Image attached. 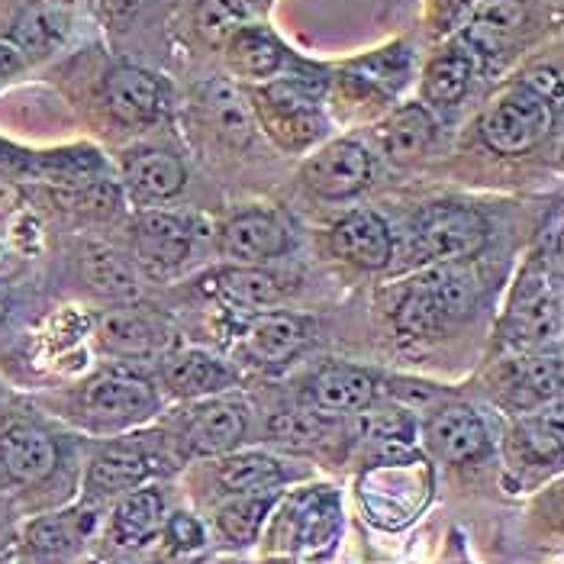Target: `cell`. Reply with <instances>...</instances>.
<instances>
[{
  "mask_svg": "<svg viewBox=\"0 0 564 564\" xmlns=\"http://www.w3.org/2000/svg\"><path fill=\"white\" fill-rule=\"evenodd\" d=\"M48 3H55V7H68V3H75V0H48Z\"/></svg>",
  "mask_w": 564,
  "mask_h": 564,
  "instance_id": "bcb514c9",
  "label": "cell"
},
{
  "mask_svg": "<svg viewBox=\"0 0 564 564\" xmlns=\"http://www.w3.org/2000/svg\"><path fill=\"white\" fill-rule=\"evenodd\" d=\"M487 246V223L475 207L433 204L413 219L406 252L423 264L471 259Z\"/></svg>",
  "mask_w": 564,
  "mask_h": 564,
  "instance_id": "277c9868",
  "label": "cell"
},
{
  "mask_svg": "<svg viewBox=\"0 0 564 564\" xmlns=\"http://www.w3.org/2000/svg\"><path fill=\"white\" fill-rule=\"evenodd\" d=\"M94 529H97V510L75 507L30 522L23 532V545L40 562H65L94 535Z\"/></svg>",
  "mask_w": 564,
  "mask_h": 564,
  "instance_id": "e0dca14e",
  "label": "cell"
},
{
  "mask_svg": "<svg viewBox=\"0 0 564 564\" xmlns=\"http://www.w3.org/2000/svg\"><path fill=\"white\" fill-rule=\"evenodd\" d=\"M165 522V494L159 487H135L120 497L110 517V539L123 549H139L162 532Z\"/></svg>",
  "mask_w": 564,
  "mask_h": 564,
  "instance_id": "603a6c76",
  "label": "cell"
},
{
  "mask_svg": "<svg viewBox=\"0 0 564 564\" xmlns=\"http://www.w3.org/2000/svg\"><path fill=\"white\" fill-rule=\"evenodd\" d=\"M217 480L226 494H261L291 480V471L264 452H229L217 465Z\"/></svg>",
  "mask_w": 564,
  "mask_h": 564,
  "instance_id": "f546056e",
  "label": "cell"
},
{
  "mask_svg": "<svg viewBox=\"0 0 564 564\" xmlns=\"http://www.w3.org/2000/svg\"><path fill=\"white\" fill-rule=\"evenodd\" d=\"M310 343V323L294 313H256L242 329V351L261 368H281Z\"/></svg>",
  "mask_w": 564,
  "mask_h": 564,
  "instance_id": "2e32d148",
  "label": "cell"
},
{
  "mask_svg": "<svg viewBox=\"0 0 564 564\" xmlns=\"http://www.w3.org/2000/svg\"><path fill=\"white\" fill-rule=\"evenodd\" d=\"M226 62L242 78H271L284 68L288 52L264 26H242L226 40Z\"/></svg>",
  "mask_w": 564,
  "mask_h": 564,
  "instance_id": "f1b7e54d",
  "label": "cell"
},
{
  "mask_svg": "<svg viewBox=\"0 0 564 564\" xmlns=\"http://www.w3.org/2000/svg\"><path fill=\"white\" fill-rule=\"evenodd\" d=\"M522 85L529 87V90H535V94H542L545 100H552V104H558V68H535V72H529L525 78H522Z\"/></svg>",
  "mask_w": 564,
  "mask_h": 564,
  "instance_id": "b9f144b4",
  "label": "cell"
},
{
  "mask_svg": "<svg viewBox=\"0 0 564 564\" xmlns=\"http://www.w3.org/2000/svg\"><path fill=\"white\" fill-rule=\"evenodd\" d=\"M214 294L229 306L264 313L284 297V284L261 264H232L214 274Z\"/></svg>",
  "mask_w": 564,
  "mask_h": 564,
  "instance_id": "d4e9b609",
  "label": "cell"
},
{
  "mask_svg": "<svg viewBox=\"0 0 564 564\" xmlns=\"http://www.w3.org/2000/svg\"><path fill=\"white\" fill-rule=\"evenodd\" d=\"M365 433L381 442H406L413 435V423L403 410H388V413H371L365 423Z\"/></svg>",
  "mask_w": 564,
  "mask_h": 564,
  "instance_id": "ab89813d",
  "label": "cell"
},
{
  "mask_svg": "<svg viewBox=\"0 0 564 564\" xmlns=\"http://www.w3.org/2000/svg\"><path fill=\"white\" fill-rule=\"evenodd\" d=\"M200 110H204V120L207 127L214 130V135H219L226 145H249L252 135H256V120H252V107L246 100V94L232 82L226 78H217L210 85L204 87L200 94Z\"/></svg>",
  "mask_w": 564,
  "mask_h": 564,
  "instance_id": "cb8c5ba5",
  "label": "cell"
},
{
  "mask_svg": "<svg viewBox=\"0 0 564 564\" xmlns=\"http://www.w3.org/2000/svg\"><path fill=\"white\" fill-rule=\"evenodd\" d=\"M162 381L181 400H207L236 388L239 371L204 348H181L162 361Z\"/></svg>",
  "mask_w": 564,
  "mask_h": 564,
  "instance_id": "4fadbf2b",
  "label": "cell"
},
{
  "mask_svg": "<svg viewBox=\"0 0 564 564\" xmlns=\"http://www.w3.org/2000/svg\"><path fill=\"white\" fill-rule=\"evenodd\" d=\"M187 172L169 149H132L123 159V184L135 204H162L181 194Z\"/></svg>",
  "mask_w": 564,
  "mask_h": 564,
  "instance_id": "ffe728a7",
  "label": "cell"
},
{
  "mask_svg": "<svg viewBox=\"0 0 564 564\" xmlns=\"http://www.w3.org/2000/svg\"><path fill=\"white\" fill-rule=\"evenodd\" d=\"M65 36H68V13L48 0L23 7L10 30V43L26 58H45L48 52L65 43Z\"/></svg>",
  "mask_w": 564,
  "mask_h": 564,
  "instance_id": "484cf974",
  "label": "cell"
},
{
  "mask_svg": "<svg viewBox=\"0 0 564 564\" xmlns=\"http://www.w3.org/2000/svg\"><path fill=\"white\" fill-rule=\"evenodd\" d=\"M278 494L261 490V494H229L217 507V525L226 542L232 545H252L259 539L261 525L268 522L274 510Z\"/></svg>",
  "mask_w": 564,
  "mask_h": 564,
  "instance_id": "d6a6232c",
  "label": "cell"
},
{
  "mask_svg": "<svg viewBox=\"0 0 564 564\" xmlns=\"http://www.w3.org/2000/svg\"><path fill=\"white\" fill-rule=\"evenodd\" d=\"M165 471V458L149 452L142 442H113L90 458L85 490L90 500L117 497L142 487L149 478Z\"/></svg>",
  "mask_w": 564,
  "mask_h": 564,
  "instance_id": "9c48e42d",
  "label": "cell"
},
{
  "mask_svg": "<svg viewBox=\"0 0 564 564\" xmlns=\"http://www.w3.org/2000/svg\"><path fill=\"white\" fill-rule=\"evenodd\" d=\"M162 535H165L169 549L177 552V555H191V552H200L207 545L204 525H200L197 517H191V513H172V517H165Z\"/></svg>",
  "mask_w": 564,
  "mask_h": 564,
  "instance_id": "f35d334b",
  "label": "cell"
},
{
  "mask_svg": "<svg viewBox=\"0 0 564 564\" xmlns=\"http://www.w3.org/2000/svg\"><path fill=\"white\" fill-rule=\"evenodd\" d=\"M90 564H104V562H90Z\"/></svg>",
  "mask_w": 564,
  "mask_h": 564,
  "instance_id": "7dc6e473",
  "label": "cell"
},
{
  "mask_svg": "<svg viewBox=\"0 0 564 564\" xmlns=\"http://www.w3.org/2000/svg\"><path fill=\"white\" fill-rule=\"evenodd\" d=\"M426 442L448 465H468L490 452L487 426L468 403H448L435 410L426 423Z\"/></svg>",
  "mask_w": 564,
  "mask_h": 564,
  "instance_id": "7c38bea8",
  "label": "cell"
},
{
  "mask_svg": "<svg viewBox=\"0 0 564 564\" xmlns=\"http://www.w3.org/2000/svg\"><path fill=\"white\" fill-rule=\"evenodd\" d=\"M500 336L507 346L522 351L542 348L562 336V291L549 259H532L525 264L500 323Z\"/></svg>",
  "mask_w": 564,
  "mask_h": 564,
  "instance_id": "7a4b0ae2",
  "label": "cell"
},
{
  "mask_svg": "<svg viewBox=\"0 0 564 564\" xmlns=\"http://www.w3.org/2000/svg\"><path fill=\"white\" fill-rule=\"evenodd\" d=\"M264 433L274 445L291 448V452H313L329 442L333 435V420L313 406H297V410H278L268 416Z\"/></svg>",
  "mask_w": 564,
  "mask_h": 564,
  "instance_id": "836d02e7",
  "label": "cell"
},
{
  "mask_svg": "<svg viewBox=\"0 0 564 564\" xmlns=\"http://www.w3.org/2000/svg\"><path fill=\"white\" fill-rule=\"evenodd\" d=\"M97 346L104 348L107 355L117 358H145L155 355L159 348L165 346V326L132 306H120V310H107L97 316Z\"/></svg>",
  "mask_w": 564,
  "mask_h": 564,
  "instance_id": "d6986e66",
  "label": "cell"
},
{
  "mask_svg": "<svg viewBox=\"0 0 564 564\" xmlns=\"http://www.w3.org/2000/svg\"><path fill=\"white\" fill-rule=\"evenodd\" d=\"M375 397H378V378L355 365H326L323 371L313 375V381L306 388L310 406L326 416L368 410L375 403Z\"/></svg>",
  "mask_w": 564,
  "mask_h": 564,
  "instance_id": "ac0fdd59",
  "label": "cell"
},
{
  "mask_svg": "<svg viewBox=\"0 0 564 564\" xmlns=\"http://www.w3.org/2000/svg\"><path fill=\"white\" fill-rule=\"evenodd\" d=\"M478 301V284L468 271H462L455 261L433 264L420 271L400 304L393 310V326L406 339H430L445 326L465 319Z\"/></svg>",
  "mask_w": 564,
  "mask_h": 564,
  "instance_id": "6da1fadb",
  "label": "cell"
},
{
  "mask_svg": "<svg viewBox=\"0 0 564 564\" xmlns=\"http://www.w3.org/2000/svg\"><path fill=\"white\" fill-rule=\"evenodd\" d=\"M17 204H20V191L7 177H0V214L3 210H13Z\"/></svg>",
  "mask_w": 564,
  "mask_h": 564,
  "instance_id": "ee69618b",
  "label": "cell"
},
{
  "mask_svg": "<svg viewBox=\"0 0 564 564\" xmlns=\"http://www.w3.org/2000/svg\"><path fill=\"white\" fill-rule=\"evenodd\" d=\"M159 413V393L155 388L132 375V371H100L90 378L78 397V416L82 423L97 433H123L130 426L145 423Z\"/></svg>",
  "mask_w": 564,
  "mask_h": 564,
  "instance_id": "3957f363",
  "label": "cell"
},
{
  "mask_svg": "<svg viewBox=\"0 0 564 564\" xmlns=\"http://www.w3.org/2000/svg\"><path fill=\"white\" fill-rule=\"evenodd\" d=\"M291 249V232L281 226V219L261 210H249L232 217L219 232V252L223 259L236 264H264Z\"/></svg>",
  "mask_w": 564,
  "mask_h": 564,
  "instance_id": "9a60e30c",
  "label": "cell"
},
{
  "mask_svg": "<svg viewBox=\"0 0 564 564\" xmlns=\"http://www.w3.org/2000/svg\"><path fill=\"white\" fill-rule=\"evenodd\" d=\"M562 393V358L558 355H525L513 365L510 381H507V397L517 410H532L558 400Z\"/></svg>",
  "mask_w": 564,
  "mask_h": 564,
  "instance_id": "4316f807",
  "label": "cell"
},
{
  "mask_svg": "<svg viewBox=\"0 0 564 564\" xmlns=\"http://www.w3.org/2000/svg\"><path fill=\"white\" fill-rule=\"evenodd\" d=\"M7 310H10V301H7V294L0 291V319L7 316Z\"/></svg>",
  "mask_w": 564,
  "mask_h": 564,
  "instance_id": "f6af8a7d",
  "label": "cell"
},
{
  "mask_svg": "<svg viewBox=\"0 0 564 564\" xmlns=\"http://www.w3.org/2000/svg\"><path fill=\"white\" fill-rule=\"evenodd\" d=\"M471 82H475V55L452 48L430 62L423 75V97L438 107H452L468 94Z\"/></svg>",
  "mask_w": 564,
  "mask_h": 564,
  "instance_id": "d590c367",
  "label": "cell"
},
{
  "mask_svg": "<svg viewBox=\"0 0 564 564\" xmlns=\"http://www.w3.org/2000/svg\"><path fill=\"white\" fill-rule=\"evenodd\" d=\"M343 532V503L333 487H306L284 500L274 542L291 552H326Z\"/></svg>",
  "mask_w": 564,
  "mask_h": 564,
  "instance_id": "52a82bcc",
  "label": "cell"
},
{
  "mask_svg": "<svg viewBox=\"0 0 564 564\" xmlns=\"http://www.w3.org/2000/svg\"><path fill=\"white\" fill-rule=\"evenodd\" d=\"M142 7H145V0H100V17L113 30H123L142 13Z\"/></svg>",
  "mask_w": 564,
  "mask_h": 564,
  "instance_id": "60d3db41",
  "label": "cell"
},
{
  "mask_svg": "<svg viewBox=\"0 0 564 564\" xmlns=\"http://www.w3.org/2000/svg\"><path fill=\"white\" fill-rule=\"evenodd\" d=\"M249 410L236 397H207L187 420L181 433V455L184 458H219L236 452L246 438Z\"/></svg>",
  "mask_w": 564,
  "mask_h": 564,
  "instance_id": "ba28073f",
  "label": "cell"
},
{
  "mask_svg": "<svg viewBox=\"0 0 564 564\" xmlns=\"http://www.w3.org/2000/svg\"><path fill=\"white\" fill-rule=\"evenodd\" d=\"M23 68V55L13 43H0V78H10Z\"/></svg>",
  "mask_w": 564,
  "mask_h": 564,
  "instance_id": "7bdbcfd3",
  "label": "cell"
},
{
  "mask_svg": "<svg viewBox=\"0 0 564 564\" xmlns=\"http://www.w3.org/2000/svg\"><path fill=\"white\" fill-rule=\"evenodd\" d=\"M55 465H58V445L40 426L13 423L0 433V475L10 484L33 487L48 478Z\"/></svg>",
  "mask_w": 564,
  "mask_h": 564,
  "instance_id": "5bb4252c",
  "label": "cell"
},
{
  "mask_svg": "<svg viewBox=\"0 0 564 564\" xmlns=\"http://www.w3.org/2000/svg\"><path fill=\"white\" fill-rule=\"evenodd\" d=\"M562 410H542L535 416H525L513 430V455L522 465H558L562 458Z\"/></svg>",
  "mask_w": 564,
  "mask_h": 564,
  "instance_id": "e575fe53",
  "label": "cell"
},
{
  "mask_svg": "<svg viewBox=\"0 0 564 564\" xmlns=\"http://www.w3.org/2000/svg\"><path fill=\"white\" fill-rule=\"evenodd\" d=\"M191 226L174 214L149 210L135 223L132 232V259L149 278H169L191 259Z\"/></svg>",
  "mask_w": 564,
  "mask_h": 564,
  "instance_id": "8fae6325",
  "label": "cell"
},
{
  "mask_svg": "<svg viewBox=\"0 0 564 564\" xmlns=\"http://www.w3.org/2000/svg\"><path fill=\"white\" fill-rule=\"evenodd\" d=\"M351 75L361 82V85L381 87V94H393L397 87L406 85V75H410V52L403 45H393V48H381L368 58H358L351 62Z\"/></svg>",
  "mask_w": 564,
  "mask_h": 564,
  "instance_id": "8d00e7d4",
  "label": "cell"
},
{
  "mask_svg": "<svg viewBox=\"0 0 564 564\" xmlns=\"http://www.w3.org/2000/svg\"><path fill=\"white\" fill-rule=\"evenodd\" d=\"M259 113L268 132L284 149H306L326 132V117L319 110L323 85L313 78H281L261 87Z\"/></svg>",
  "mask_w": 564,
  "mask_h": 564,
  "instance_id": "8992f818",
  "label": "cell"
},
{
  "mask_svg": "<svg viewBox=\"0 0 564 564\" xmlns=\"http://www.w3.org/2000/svg\"><path fill=\"white\" fill-rule=\"evenodd\" d=\"M333 249L351 264L378 271L393 259V236L375 210H355L333 229Z\"/></svg>",
  "mask_w": 564,
  "mask_h": 564,
  "instance_id": "7402d4cb",
  "label": "cell"
},
{
  "mask_svg": "<svg viewBox=\"0 0 564 564\" xmlns=\"http://www.w3.org/2000/svg\"><path fill=\"white\" fill-rule=\"evenodd\" d=\"M85 278L94 294H100L113 304H132L142 294L135 268L120 252H113L107 246H87Z\"/></svg>",
  "mask_w": 564,
  "mask_h": 564,
  "instance_id": "4dcf8cb0",
  "label": "cell"
},
{
  "mask_svg": "<svg viewBox=\"0 0 564 564\" xmlns=\"http://www.w3.org/2000/svg\"><path fill=\"white\" fill-rule=\"evenodd\" d=\"M552 127H555V104L525 85H513L484 113L480 135L500 155H525L549 139Z\"/></svg>",
  "mask_w": 564,
  "mask_h": 564,
  "instance_id": "5b68a950",
  "label": "cell"
},
{
  "mask_svg": "<svg viewBox=\"0 0 564 564\" xmlns=\"http://www.w3.org/2000/svg\"><path fill=\"white\" fill-rule=\"evenodd\" d=\"M104 94H107L110 113L120 123H130V127L132 123H152L165 110V87H162V82L155 75L142 72V68H132V65L113 68L107 75Z\"/></svg>",
  "mask_w": 564,
  "mask_h": 564,
  "instance_id": "44dd1931",
  "label": "cell"
},
{
  "mask_svg": "<svg viewBox=\"0 0 564 564\" xmlns=\"http://www.w3.org/2000/svg\"><path fill=\"white\" fill-rule=\"evenodd\" d=\"M306 187L326 200H343L368 187L371 181V155L355 139H336L316 155H310L304 165Z\"/></svg>",
  "mask_w": 564,
  "mask_h": 564,
  "instance_id": "30bf717a",
  "label": "cell"
},
{
  "mask_svg": "<svg viewBox=\"0 0 564 564\" xmlns=\"http://www.w3.org/2000/svg\"><path fill=\"white\" fill-rule=\"evenodd\" d=\"M197 33L210 45H226V40L249 26V7L242 0H200L197 3Z\"/></svg>",
  "mask_w": 564,
  "mask_h": 564,
  "instance_id": "74e56055",
  "label": "cell"
},
{
  "mask_svg": "<svg viewBox=\"0 0 564 564\" xmlns=\"http://www.w3.org/2000/svg\"><path fill=\"white\" fill-rule=\"evenodd\" d=\"M435 139L433 117L426 113V107L420 104H406L397 107L391 117L378 127V142L384 149V155L391 162H413L420 159Z\"/></svg>",
  "mask_w": 564,
  "mask_h": 564,
  "instance_id": "83f0119b",
  "label": "cell"
},
{
  "mask_svg": "<svg viewBox=\"0 0 564 564\" xmlns=\"http://www.w3.org/2000/svg\"><path fill=\"white\" fill-rule=\"evenodd\" d=\"M522 26V3L520 0H490L484 3L468 33H465V43L475 55H497L503 52L507 45L513 43V36L520 33Z\"/></svg>",
  "mask_w": 564,
  "mask_h": 564,
  "instance_id": "1f68e13d",
  "label": "cell"
}]
</instances>
